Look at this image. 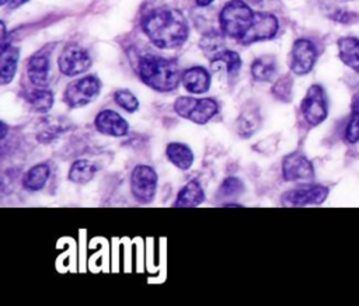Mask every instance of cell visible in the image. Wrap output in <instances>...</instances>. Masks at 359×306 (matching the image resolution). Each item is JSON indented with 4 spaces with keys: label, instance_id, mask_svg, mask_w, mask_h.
<instances>
[{
    "label": "cell",
    "instance_id": "3957f363",
    "mask_svg": "<svg viewBox=\"0 0 359 306\" xmlns=\"http://www.w3.org/2000/svg\"><path fill=\"white\" fill-rule=\"evenodd\" d=\"M254 13L243 0H230L220 11V29L224 35L240 39L248 29Z\"/></svg>",
    "mask_w": 359,
    "mask_h": 306
},
{
    "label": "cell",
    "instance_id": "44dd1931",
    "mask_svg": "<svg viewBox=\"0 0 359 306\" xmlns=\"http://www.w3.org/2000/svg\"><path fill=\"white\" fill-rule=\"evenodd\" d=\"M95 173H97V166L94 163L86 159H80L72 163L67 178L76 184H87L94 178Z\"/></svg>",
    "mask_w": 359,
    "mask_h": 306
},
{
    "label": "cell",
    "instance_id": "ffe728a7",
    "mask_svg": "<svg viewBox=\"0 0 359 306\" xmlns=\"http://www.w3.org/2000/svg\"><path fill=\"white\" fill-rule=\"evenodd\" d=\"M219 105L213 98H198V102L194 108V111L189 115V121L198 125H205L206 122H209L217 112Z\"/></svg>",
    "mask_w": 359,
    "mask_h": 306
},
{
    "label": "cell",
    "instance_id": "9a60e30c",
    "mask_svg": "<svg viewBox=\"0 0 359 306\" xmlns=\"http://www.w3.org/2000/svg\"><path fill=\"white\" fill-rule=\"evenodd\" d=\"M165 156L180 170H188L194 164V152L185 143H168L165 147Z\"/></svg>",
    "mask_w": 359,
    "mask_h": 306
},
{
    "label": "cell",
    "instance_id": "836d02e7",
    "mask_svg": "<svg viewBox=\"0 0 359 306\" xmlns=\"http://www.w3.org/2000/svg\"><path fill=\"white\" fill-rule=\"evenodd\" d=\"M1 140H4V138H6V135H7V125H6V122L4 121H1Z\"/></svg>",
    "mask_w": 359,
    "mask_h": 306
},
{
    "label": "cell",
    "instance_id": "30bf717a",
    "mask_svg": "<svg viewBox=\"0 0 359 306\" xmlns=\"http://www.w3.org/2000/svg\"><path fill=\"white\" fill-rule=\"evenodd\" d=\"M282 175L286 181H310L314 178V167L303 153L293 152L282 160Z\"/></svg>",
    "mask_w": 359,
    "mask_h": 306
},
{
    "label": "cell",
    "instance_id": "6da1fadb",
    "mask_svg": "<svg viewBox=\"0 0 359 306\" xmlns=\"http://www.w3.org/2000/svg\"><path fill=\"white\" fill-rule=\"evenodd\" d=\"M143 31L161 49L181 46L188 36V24L175 8H157L143 18Z\"/></svg>",
    "mask_w": 359,
    "mask_h": 306
},
{
    "label": "cell",
    "instance_id": "ac0fdd59",
    "mask_svg": "<svg viewBox=\"0 0 359 306\" xmlns=\"http://www.w3.org/2000/svg\"><path fill=\"white\" fill-rule=\"evenodd\" d=\"M20 51L15 46H6L1 49L0 55V83L7 84L13 80L15 70H17V62H18Z\"/></svg>",
    "mask_w": 359,
    "mask_h": 306
},
{
    "label": "cell",
    "instance_id": "603a6c76",
    "mask_svg": "<svg viewBox=\"0 0 359 306\" xmlns=\"http://www.w3.org/2000/svg\"><path fill=\"white\" fill-rule=\"evenodd\" d=\"M25 101L34 111L45 114L53 105V93L48 88H34L25 93Z\"/></svg>",
    "mask_w": 359,
    "mask_h": 306
},
{
    "label": "cell",
    "instance_id": "e575fe53",
    "mask_svg": "<svg viewBox=\"0 0 359 306\" xmlns=\"http://www.w3.org/2000/svg\"><path fill=\"white\" fill-rule=\"evenodd\" d=\"M195 1H196L198 6H202V7H203V6H209V4L213 3L215 0H195Z\"/></svg>",
    "mask_w": 359,
    "mask_h": 306
},
{
    "label": "cell",
    "instance_id": "277c9868",
    "mask_svg": "<svg viewBox=\"0 0 359 306\" xmlns=\"http://www.w3.org/2000/svg\"><path fill=\"white\" fill-rule=\"evenodd\" d=\"M101 91V81L97 76H84L70 81L63 93V100L70 108H80L91 101Z\"/></svg>",
    "mask_w": 359,
    "mask_h": 306
},
{
    "label": "cell",
    "instance_id": "ba28073f",
    "mask_svg": "<svg viewBox=\"0 0 359 306\" xmlns=\"http://www.w3.org/2000/svg\"><path fill=\"white\" fill-rule=\"evenodd\" d=\"M278 28H279V24L275 15L264 11L254 13V17L248 29L238 39V42L243 45H250L257 41H265V39L273 38L278 32Z\"/></svg>",
    "mask_w": 359,
    "mask_h": 306
},
{
    "label": "cell",
    "instance_id": "4316f807",
    "mask_svg": "<svg viewBox=\"0 0 359 306\" xmlns=\"http://www.w3.org/2000/svg\"><path fill=\"white\" fill-rule=\"evenodd\" d=\"M114 100L126 112H135V111L139 109V101H137L136 95L133 93H130L129 90H126V88L116 90L114 93Z\"/></svg>",
    "mask_w": 359,
    "mask_h": 306
},
{
    "label": "cell",
    "instance_id": "8992f818",
    "mask_svg": "<svg viewBox=\"0 0 359 306\" xmlns=\"http://www.w3.org/2000/svg\"><path fill=\"white\" fill-rule=\"evenodd\" d=\"M330 189L321 184H304L282 194L280 204L283 206H307L320 205L328 197Z\"/></svg>",
    "mask_w": 359,
    "mask_h": 306
},
{
    "label": "cell",
    "instance_id": "8fae6325",
    "mask_svg": "<svg viewBox=\"0 0 359 306\" xmlns=\"http://www.w3.org/2000/svg\"><path fill=\"white\" fill-rule=\"evenodd\" d=\"M292 60L290 69L294 74H306L309 73L317 59V51L311 41L309 39H297L292 48Z\"/></svg>",
    "mask_w": 359,
    "mask_h": 306
},
{
    "label": "cell",
    "instance_id": "d590c367",
    "mask_svg": "<svg viewBox=\"0 0 359 306\" xmlns=\"http://www.w3.org/2000/svg\"><path fill=\"white\" fill-rule=\"evenodd\" d=\"M7 1H8V0H0V4H1V6H4Z\"/></svg>",
    "mask_w": 359,
    "mask_h": 306
},
{
    "label": "cell",
    "instance_id": "5b68a950",
    "mask_svg": "<svg viewBox=\"0 0 359 306\" xmlns=\"http://www.w3.org/2000/svg\"><path fill=\"white\" fill-rule=\"evenodd\" d=\"M157 182L158 177L151 166L139 164L130 173V191L133 198L140 204L153 201L157 191Z\"/></svg>",
    "mask_w": 359,
    "mask_h": 306
},
{
    "label": "cell",
    "instance_id": "83f0119b",
    "mask_svg": "<svg viewBox=\"0 0 359 306\" xmlns=\"http://www.w3.org/2000/svg\"><path fill=\"white\" fill-rule=\"evenodd\" d=\"M243 191H244V184L240 178L227 177L223 180L219 188V195L222 198H234V197H238Z\"/></svg>",
    "mask_w": 359,
    "mask_h": 306
},
{
    "label": "cell",
    "instance_id": "52a82bcc",
    "mask_svg": "<svg viewBox=\"0 0 359 306\" xmlns=\"http://www.w3.org/2000/svg\"><path fill=\"white\" fill-rule=\"evenodd\" d=\"M300 108L303 118L309 125L316 126L321 124L328 115V105L324 88L318 84L310 86L302 101Z\"/></svg>",
    "mask_w": 359,
    "mask_h": 306
},
{
    "label": "cell",
    "instance_id": "f546056e",
    "mask_svg": "<svg viewBox=\"0 0 359 306\" xmlns=\"http://www.w3.org/2000/svg\"><path fill=\"white\" fill-rule=\"evenodd\" d=\"M272 94L282 100V101H290L292 97V80L285 76L280 80H278L272 87Z\"/></svg>",
    "mask_w": 359,
    "mask_h": 306
},
{
    "label": "cell",
    "instance_id": "7a4b0ae2",
    "mask_svg": "<svg viewBox=\"0 0 359 306\" xmlns=\"http://www.w3.org/2000/svg\"><path fill=\"white\" fill-rule=\"evenodd\" d=\"M139 76L142 81L156 91L167 93L178 87L182 74L174 59L146 55L139 60Z\"/></svg>",
    "mask_w": 359,
    "mask_h": 306
},
{
    "label": "cell",
    "instance_id": "1f68e13d",
    "mask_svg": "<svg viewBox=\"0 0 359 306\" xmlns=\"http://www.w3.org/2000/svg\"><path fill=\"white\" fill-rule=\"evenodd\" d=\"M332 18L334 20H337L338 22H351L352 21V18H355V15L353 14H351V13H346V11H337V14H334L332 15Z\"/></svg>",
    "mask_w": 359,
    "mask_h": 306
},
{
    "label": "cell",
    "instance_id": "5bb4252c",
    "mask_svg": "<svg viewBox=\"0 0 359 306\" xmlns=\"http://www.w3.org/2000/svg\"><path fill=\"white\" fill-rule=\"evenodd\" d=\"M205 201V192L199 181L191 180L188 181L178 192L174 206L180 208H194L201 205Z\"/></svg>",
    "mask_w": 359,
    "mask_h": 306
},
{
    "label": "cell",
    "instance_id": "d6986e66",
    "mask_svg": "<svg viewBox=\"0 0 359 306\" xmlns=\"http://www.w3.org/2000/svg\"><path fill=\"white\" fill-rule=\"evenodd\" d=\"M338 49L341 60L355 72H359V39L353 36L341 38Z\"/></svg>",
    "mask_w": 359,
    "mask_h": 306
},
{
    "label": "cell",
    "instance_id": "7c38bea8",
    "mask_svg": "<svg viewBox=\"0 0 359 306\" xmlns=\"http://www.w3.org/2000/svg\"><path fill=\"white\" fill-rule=\"evenodd\" d=\"M94 125L100 133L114 138L125 136L129 131L126 119L112 109H102L101 112H98L94 119Z\"/></svg>",
    "mask_w": 359,
    "mask_h": 306
},
{
    "label": "cell",
    "instance_id": "cb8c5ba5",
    "mask_svg": "<svg viewBox=\"0 0 359 306\" xmlns=\"http://www.w3.org/2000/svg\"><path fill=\"white\" fill-rule=\"evenodd\" d=\"M224 41H223V36L217 32H209L206 34L202 39H201V48L203 49V52L206 53V56L213 62L217 55L220 52H223L226 48H224Z\"/></svg>",
    "mask_w": 359,
    "mask_h": 306
},
{
    "label": "cell",
    "instance_id": "9c48e42d",
    "mask_svg": "<svg viewBox=\"0 0 359 306\" xmlns=\"http://www.w3.org/2000/svg\"><path fill=\"white\" fill-rule=\"evenodd\" d=\"M57 65L65 76H77L90 67L91 59L86 49L76 44H70L62 51Z\"/></svg>",
    "mask_w": 359,
    "mask_h": 306
},
{
    "label": "cell",
    "instance_id": "7402d4cb",
    "mask_svg": "<svg viewBox=\"0 0 359 306\" xmlns=\"http://www.w3.org/2000/svg\"><path fill=\"white\" fill-rule=\"evenodd\" d=\"M276 73V62L272 55H262L251 65V74L258 81H269Z\"/></svg>",
    "mask_w": 359,
    "mask_h": 306
},
{
    "label": "cell",
    "instance_id": "484cf974",
    "mask_svg": "<svg viewBox=\"0 0 359 306\" xmlns=\"http://www.w3.org/2000/svg\"><path fill=\"white\" fill-rule=\"evenodd\" d=\"M213 63H223L226 66V70L230 74H236L241 67V58L237 52L224 49L217 55V58L213 60Z\"/></svg>",
    "mask_w": 359,
    "mask_h": 306
},
{
    "label": "cell",
    "instance_id": "f1b7e54d",
    "mask_svg": "<svg viewBox=\"0 0 359 306\" xmlns=\"http://www.w3.org/2000/svg\"><path fill=\"white\" fill-rule=\"evenodd\" d=\"M198 102V98H194V97H188V95H182V97H178L174 102V111L181 117V118H185L188 119L191 112L194 111L195 105Z\"/></svg>",
    "mask_w": 359,
    "mask_h": 306
},
{
    "label": "cell",
    "instance_id": "e0dca14e",
    "mask_svg": "<svg viewBox=\"0 0 359 306\" xmlns=\"http://www.w3.org/2000/svg\"><path fill=\"white\" fill-rule=\"evenodd\" d=\"M49 175H50V168L46 163L35 164L22 175V187L31 192L39 191L45 187Z\"/></svg>",
    "mask_w": 359,
    "mask_h": 306
},
{
    "label": "cell",
    "instance_id": "4dcf8cb0",
    "mask_svg": "<svg viewBox=\"0 0 359 306\" xmlns=\"http://www.w3.org/2000/svg\"><path fill=\"white\" fill-rule=\"evenodd\" d=\"M258 124H259L258 117L255 114L252 112H247V115L243 114L238 119V131L243 136H250L257 129Z\"/></svg>",
    "mask_w": 359,
    "mask_h": 306
},
{
    "label": "cell",
    "instance_id": "4fadbf2b",
    "mask_svg": "<svg viewBox=\"0 0 359 306\" xmlns=\"http://www.w3.org/2000/svg\"><path fill=\"white\" fill-rule=\"evenodd\" d=\"M184 87L192 94H202L210 87V74L202 66H194L182 73Z\"/></svg>",
    "mask_w": 359,
    "mask_h": 306
},
{
    "label": "cell",
    "instance_id": "d6a6232c",
    "mask_svg": "<svg viewBox=\"0 0 359 306\" xmlns=\"http://www.w3.org/2000/svg\"><path fill=\"white\" fill-rule=\"evenodd\" d=\"M8 1H10V7H11V8H15V7H18V6L27 3L28 0H8Z\"/></svg>",
    "mask_w": 359,
    "mask_h": 306
},
{
    "label": "cell",
    "instance_id": "2e32d148",
    "mask_svg": "<svg viewBox=\"0 0 359 306\" xmlns=\"http://www.w3.org/2000/svg\"><path fill=\"white\" fill-rule=\"evenodd\" d=\"M27 74L32 84L45 86L49 76V58L46 55H34L27 65Z\"/></svg>",
    "mask_w": 359,
    "mask_h": 306
},
{
    "label": "cell",
    "instance_id": "d4e9b609",
    "mask_svg": "<svg viewBox=\"0 0 359 306\" xmlns=\"http://www.w3.org/2000/svg\"><path fill=\"white\" fill-rule=\"evenodd\" d=\"M351 108L352 112L345 128V139L348 143H356L359 142V94L353 97Z\"/></svg>",
    "mask_w": 359,
    "mask_h": 306
}]
</instances>
